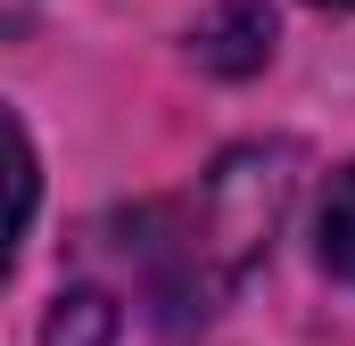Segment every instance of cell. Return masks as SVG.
Listing matches in <instances>:
<instances>
[{"label":"cell","mask_w":355,"mask_h":346,"mask_svg":"<svg viewBox=\"0 0 355 346\" xmlns=\"http://www.w3.org/2000/svg\"><path fill=\"white\" fill-rule=\"evenodd\" d=\"M107 330H116V313H107V297H91V289L50 313V346H107Z\"/></svg>","instance_id":"cell-4"},{"label":"cell","mask_w":355,"mask_h":346,"mask_svg":"<svg viewBox=\"0 0 355 346\" xmlns=\"http://www.w3.org/2000/svg\"><path fill=\"white\" fill-rule=\"evenodd\" d=\"M322 8H347V0H322Z\"/></svg>","instance_id":"cell-6"},{"label":"cell","mask_w":355,"mask_h":346,"mask_svg":"<svg viewBox=\"0 0 355 346\" xmlns=\"http://www.w3.org/2000/svg\"><path fill=\"white\" fill-rule=\"evenodd\" d=\"M322 264L355 289V165L339 173V181H331V198H322Z\"/></svg>","instance_id":"cell-3"},{"label":"cell","mask_w":355,"mask_h":346,"mask_svg":"<svg viewBox=\"0 0 355 346\" xmlns=\"http://www.w3.org/2000/svg\"><path fill=\"white\" fill-rule=\"evenodd\" d=\"M8 190H17L8 231H25V223H33V140H25V124H17V116H8Z\"/></svg>","instance_id":"cell-5"},{"label":"cell","mask_w":355,"mask_h":346,"mask_svg":"<svg viewBox=\"0 0 355 346\" xmlns=\"http://www.w3.org/2000/svg\"><path fill=\"white\" fill-rule=\"evenodd\" d=\"M289 165H297V149H240V157H223V165H215V181H207L198 256L215 248V256H223V272H240V264L257 256V248L272 239V223H281Z\"/></svg>","instance_id":"cell-1"},{"label":"cell","mask_w":355,"mask_h":346,"mask_svg":"<svg viewBox=\"0 0 355 346\" xmlns=\"http://www.w3.org/2000/svg\"><path fill=\"white\" fill-rule=\"evenodd\" d=\"M265 50H272V17L257 8V0H232V8H223V25H207V33H198V58H207V66H223V75L257 66Z\"/></svg>","instance_id":"cell-2"}]
</instances>
